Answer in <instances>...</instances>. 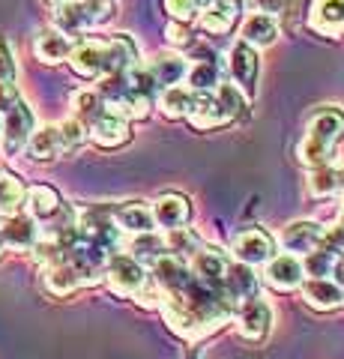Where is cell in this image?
Instances as JSON below:
<instances>
[{
    "instance_id": "5b68a950",
    "label": "cell",
    "mask_w": 344,
    "mask_h": 359,
    "mask_svg": "<svg viewBox=\"0 0 344 359\" xmlns=\"http://www.w3.org/2000/svg\"><path fill=\"white\" fill-rule=\"evenodd\" d=\"M105 285L111 287V294L117 297H135L138 290L147 285V266L138 264L129 255H111V261L102 269Z\"/></svg>"
},
{
    "instance_id": "8d00e7d4",
    "label": "cell",
    "mask_w": 344,
    "mask_h": 359,
    "mask_svg": "<svg viewBox=\"0 0 344 359\" xmlns=\"http://www.w3.org/2000/svg\"><path fill=\"white\" fill-rule=\"evenodd\" d=\"M57 135H60V153H75L87 141V126H81L78 120H63L57 126Z\"/></svg>"
},
{
    "instance_id": "c3c4849f",
    "label": "cell",
    "mask_w": 344,
    "mask_h": 359,
    "mask_svg": "<svg viewBox=\"0 0 344 359\" xmlns=\"http://www.w3.org/2000/svg\"><path fill=\"white\" fill-rule=\"evenodd\" d=\"M51 4H57V6H60V4H66V0H51Z\"/></svg>"
},
{
    "instance_id": "b9f144b4",
    "label": "cell",
    "mask_w": 344,
    "mask_h": 359,
    "mask_svg": "<svg viewBox=\"0 0 344 359\" xmlns=\"http://www.w3.org/2000/svg\"><path fill=\"white\" fill-rule=\"evenodd\" d=\"M252 4L258 6V13H261V15L275 18V15H282V13H284L287 0H252Z\"/></svg>"
},
{
    "instance_id": "9c48e42d",
    "label": "cell",
    "mask_w": 344,
    "mask_h": 359,
    "mask_svg": "<svg viewBox=\"0 0 344 359\" xmlns=\"http://www.w3.org/2000/svg\"><path fill=\"white\" fill-rule=\"evenodd\" d=\"M275 255V240L266 233L263 228H242L237 237H234V257L237 264H246V266H263L270 257Z\"/></svg>"
},
{
    "instance_id": "4dcf8cb0",
    "label": "cell",
    "mask_w": 344,
    "mask_h": 359,
    "mask_svg": "<svg viewBox=\"0 0 344 359\" xmlns=\"http://www.w3.org/2000/svg\"><path fill=\"white\" fill-rule=\"evenodd\" d=\"M126 255L135 257L138 264H153L156 257L168 255V252H165V240L156 231H150V233H135V237L126 243Z\"/></svg>"
},
{
    "instance_id": "ba28073f",
    "label": "cell",
    "mask_w": 344,
    "mask_h": 359,
    "mask_svg": "<svg viewBox=\"0 0 344 359\" xmlns=\"http://www.w3.org/2000/svg\"><path fill=\"white\" fill-rule=\"evenodd\" d=\"M228 72L234 78V87L240 90L246 99H254V90H258V51L249 48L246 42H234L228 51Z\"/></svg>"
},
{
    "instance_id": "cb8c5ba5",
    "label": "cell",
    "mask_w": 344,
    "mask_h": 359,
    "mask_svg": "<svg viewBox=\"0 0 344 359\" xmlns=\"http://www.w3.org/2000/svg\"><path fill=\"white\" fill-rule=\"evenodd\" d=\"M33 51H36V57L42 63H48V66H57L63 63L66 57H69V51H72V42L69 36H63L60 30H42L36 42H33Z\"/></svg>"
},
{
    "instance_id": "2e32d148",
    "label": "cell",
    "mask_w": 344,
    "mask_h": 359,
    "mask_svg": "<svg viewBox=\"0 0 344 359\" xmlns=\"http://www.w3.org/2000/svg\"><path fill=\"white\" fill-rule=\"evenodd\" d=\"M320 243H324V228H320L317 222H312V219H296L282 231V245L294 257L296 255L305 257L308 252H315Z\"/></svg>"
},
{
    "instance_id": "f1b7e54d",
    "label": "cell",
    "mask_w": 344,
    "mask_h": 359,
    "mask_svg": "<svg viewBox=\"0 0 344 359\" xmlns=\"http://www.w3.org/2000/svg\"><path fill=\"white\" fill-rule=\"evenodd\" d=\"M219 84L221 81H219V63L216 60H195L186 69V87L192 90L195 96L209 93V90H216Z\"/></svg>"
},
{
    "instance_id": "277c9868",
    "label": "cell",
    "mask_w": 344,
    "mask_h": 359,
    "mask_svg": "<svg viewBox=\"0 0 344 359\" xmlns=\"http://www.w3.org/2000/svg\"><path fill=\"white\" fill-rule=\"evenodd\" d=\"M111 15H114L111 0H66L54 9V30H60L63 36H72V33H84L102 25Z\"/></svg>"
},
{
    "instance_id": "52a82bcc",
    "label": "cell",
    "mask_w": 344,
    "mask_h": 359,
    "mask_svg": "<svg viewBox=\"0 0 344 359\" xmlns=\"http://www.w3.org/2000/svg\"><path fill=\"white\" fill-rule=\"evenodd\" d=\"M147 278L162 290L165 297L180 294V290H186L188 285L195 282V276H192V269H188V264L183 261V257H177V255H162V257H156V261L150 264Z\"/></svg>"
},
{
    "instance_id": "ee69618b",
    "label": "cell",
    "mask_w": 344,
    "mask_h": 359,
    "mask_svg": "<svg viewBox=\"0 0 344 359\" xmlns=\"http://www.w3.org/2000/svg\"><path fill=\"white\" fill-rule=\"evenodd\" d=\"M336 174H338V192H344V168H338Z\"/></svg>"
},
{
    "instance_id": "8fae6325",
    "label": "cell",
    "mask_w": 344,
    "mask_h": 359,
    "mask_svg": "<svg viewBox=\"0 0 344 359\" xmlns=\"http://www.w3.org/2000/svg\"><path fill=\"white\" fill-rule=\"evenodd\" d=\"M263 282L279 294H294L303 287L305 273H303V261L294 255H273L263 264Z\"/></svg>"
},
{
    "instance_id": "ac0fdd59",
    "label": "cell",
    "mask_w": 344,
    "mask_h": 359,
    "mask_svg": "<svg viewBox=\"0 0 344 359\" xmlns=\"http://www.w3.org/2000/svg\"><path fill=\"white\" fill-rule=\"evenodd\" d=\"M87 135H90V141L96 144V147H102V150H117L132 138L129 123L114 117V114H108V111L96 123L87 126Z\"/></svg>"
},
{
    "instance_id": "83f0119b",
    "label": "cell",
    "mask_w": 344,
    "mask_h": 359,
    "mask_svg": "<svg viewBox=\"0 0 344 359\" xmlns=\"http://www.w3.org/2000/svg\"><path fill=\"white\" fill-rule=\"evenodd\" d=\"M27 153H30V159H36V162H48V159H57V156H63V153H60L57 126L33 129L30 141H27Z\"/></svg>"
},
{
    "instance_id": "e0dca14e",
    "label": "cell",
    "mask_w": 344,
    "mask_h": 359,
    "mask_svg": "<svg viewBox=\"0 0 344 359\" xmlns=\"http://www.w3.org/2000/svg\"><path fill=\"white\" fill-rule=\"evenodd\" d=\"M308 27L320 36H341L344 33V0H312Z\"/></svg>"
},
{
    "instance_id": "f546056e",
    "label": "cell",
    "mask_w": 344,
    "mask_h": 359,
    "mask_svg": "<svg viewBox=\"0 0 344 359\" xmlns=\"http://www.w3.org/2000/svg\"><path fill=\"white\" fill-rule=\"evenodd\" d=\"M25 198H27L25 183H21L15 174L0 171V216L21 212V207H25Z\"/></svg>"
},
{
    "instance_id": "60d3db41",
    "label": "cell",
    "mask_w": 344,
    "mask_h": 359,
    "mask_svg": "<svg viewBox=\"0 0 344 359\" xmlns=\"http://www.w3.org/2000/svg\"><path fill=\"white\" fill-rule=\"evenodd\" d=\"M15 102H18V90H15V84L0 81V117H4L6 111H13Z\"/></svg>"
},
{
    "instance_id": "7402d4cb",
    "label": "cell",
    "mask_w": 344,
    "mask_h": 359,
    "mask_svg": "<svg viewBox=\"0 0 344 359\" xmlns=\"http://www.w3.org/2000/svg\"><path fill=\"white\" fill-rule=\"evenodd\" d=\"M279 39V21L270 18V15H261V13H252L246 21H242V30H240V42H246L249 48H270V45Z\"/></svg>"
},
{
    "instance_id": "e575fe53",
    "label": "cell",
    "mask_w": 344,
    "mask_h": 359,
    "mask_svg": "<svg viewBox=\"0 0 344 359\" xmlns=\"http://www.w3.org/2000/svg\"><path fill=\"white\" fill-rule=\"evenodd\" d=\"M165 252L168 255H177V257H183V255H195L198 249H201V240H198V233L195 231H188V228H174V231H165Z\"/></svg>"
},
{
    "instance_id": "4fadbf2b",
    "label": "cell",
    "mask_w": 344,
    "mask_h": 359,
    "mask_svg": "<svg viewBox=\"0 0 344 359\" xmlns=\"http://www.w3.org/2000/svg\"><path fill=\"white\" fill-rule=\"evenodd\" d=\"M228 266H231V257L221 249H216V245H201V249L192 255V264H188L192 276L207 287H221Z\"/></svg>"
},
{
    "instance_id": "681fc988",
    "label": "cell",
    "mask_w": 344,
    "mask_h": 359,
    "mask_svg": "<svg viewBox=\"0 0 344 359\" xmlns=\"http://www.w3.org/2000/svg\"><path fill=\"white\" fill-rule=\"evenodd\" d=\"M0 126H4V117H0Z\"/></svg>"
},
{
    "instance_id": "ffe728a7",
    "label": "cell",
    "mask_w": 344,
    "mask_h": 359,
    "mask_svg": "<svg viewBox=\"0 0 344 359\" xmlns=\"http://www.w3.org/2000/svg\"><path fill=\"white\" fill-rule=\"evenodd\" d=\"M42 285H46V290H48L51 297H69L78 287H87L84 276L69 261H60V264L46 266V273H42Z\"/></svg>"
},
{
    "instance_id": "d6986e66",
    "label": "cell",
    "mask_w": 344,
    "mask_h": 359,
    "mask_svg": "<svg viewBox=\"0 0 344 359\" xmlns=\"http://www.w3.org/2000/svg\"><path fill=\"white\" fill-rule=\"evenodd\" d=\"M299 290H303L305 306H312L315 311H336L344 302V290L332 278H305Z\"/></svg>"
},
{
    "instance_id": "ab89813d",
    "label": "cell",
    "mask_w": 344,
    "mask_h": 359,
    "mask_svg": "<svg viewBox=\"0 0 344 359\" xmlns=\"http://www.w3.org/2000/svg\"><path fill=\"white\" fill-rule=\"evenodd\" d=\"M0 81H6V84L15 81V60L4 39H0Z\"/></svg>"
},
{
    "instance_id": "7bdbcfd3",
    "label": "cell",
    "mask_w": 344,
    "mask_h": 359,
    "mask_svg": "<svg viewBox=\"0 0 344 359\" xmlns=\"http://www.w3.org/2000/svg\"><path fill=\"white\" fill-rule=\"evenodd\" d=\"M329 278L344 290V255H338V261H336V266H332V276Z\"/></svg>"
},
{
    "instance_id": "7dc6e473",
    "label": "cell",
    "mask_w": 344,
    "mask_h": 359,
    "mask_svg": "<svg viewBox=\"0 0 344 359\" xmlns=\"http://www.w3.org/2000/svg\"><path fill=\"white\" fill-rule=\"evenodd\" d=\"M198 4H201V9H204V6H207V4H209V0H198Z\"/></svg>"
},
{
    "instance_id": "f6af8a7d",
    "label": "cell",
    "mask_w": 344,
    "mask_h": 359,
    "mask_svg": "<svg viewBox=\"0 0 344 359\" xmlns=\"http://www.w3.org/2000/svg\"><path fill=\"white\" fill-rule=\"evenodd\" d=\"M338 231H344V204H341V210H338Z\"/></svg>"
},
{
    "instance_id": "4316f807",
    "label": "cell",
    "mask_w": 344,
    "mask_h": 359,
    "mask_svg": "<svg viewBox=\"0 0 344 359\" xmlns=\"http://www.w3.org/2000/svg\"><path fill=\"white\" fill-rule=\"evenodd\" d=\"M147 69L153 75V81L159 84V90H165V87H174V84L183 81L188 63L183 57H177V54H159L156 60L147 63Z\"/></svg>"
},
{
    "instance_id": "bcb514c9",
    "label": "cell",
    "mask_w": 344,
    "mask_h": 359,
    "mask_svg": "<svg viewBox=\"0 0 344 359\" xmlns=\"http://www.w3.org/2000/svg\"><path fill=\"white\" fill-rule=\"evenodd\" d=\"M4 252H6V243H4V233H0V257H4Z\"/></svg>"
},
{
    "instance_id": "9a60e30c",
    "label": "cell",
    "mask_w": 344,
    "mask_h": 359,
    "mask_svg": "<svg viewBox=\"0 0 344 359\" xmlns=\"http://www.w3.org/2000/svg\"><path fill=\"white\" fill-rule=\"evenodd\" d=\"M153 222L165 231H174V228H186L188 219H192V201L180 192H165L153 201Z\"/></svg>"
},
{
    "instance_id": "1f68e13d",
    "label": "cell",
    "mask_w": 344,
    "mask_h": 359,
    "mask_svg": "<svg viewBox=\"0 0 344 359\" xmlns=\"http://www.w3.org/2000/svg\"><path fill=\"white\" fill-rule=\"evenodd\" d=\"M153 105H156V102H150V99H144V96H138V93H132V90H126V93L120 96L117 102L105 105V111L129 123V120H144V117H150Z\"/></svg>"
},
{
    "instance_id": "5bb4252c",
    "label": "cell",
    "mask_w": 344,
    "mask_h": 359,
    "mask_svg": "<svg viewBox=\"0 0 344 359\" xmlns=\"http://www.w3.org/2000/svg\"><path fill=\"white\" fill-rule=\"evenodd\" d=\"M0 233H4L6 249H15V252H33V245H36L39 237H42L39 222L30 219L27 212L4 216V222H0Z\"/></svg>"
},
{
    "instance_id": "44dd1931",
    "label": "cell",
    "mask_w": 344,
    "mask_h": 359,
    "mask_svg": "<svg viewBox=\"0 0 344 359\" xmlns=\"http://www.w3.org/2000/svg\"><path fill=\"white\" fill-rule=\"evenodd\" d=\"M114 224L117 231H126V233H150L156 231V222H153V212L144 201H126V204L114 207Z\"/></svg>"
},
{
    "instance_id": "8992f818",
    "label": "cell",
    "mask_w": 344,
    "mask_h": 359,
    "mask_svg": "<svg viewBox=\"0 0 344 359\" xmlns=\"http://www.w3.org/2000/svg\"><path fill=\"white\" fill-rule=\"evenodd\" d=\"M234 323H237V335L249 344H261L273 330V311L261 297L242 299L234 309Z\"/></svg>"
},
{
    "instance_id": "484cf974",
    "label": "cell",
    "mask_w": 344,
    "mask_h": 359,
    "mask_svg": "<svg viewBox=\"0 0 344 359\" xmlns=\"http://www.w3.org/2000/svg\"><path fill=\"white\" fill-rule=\"evenodd\" d=\"M25 207H27V216L30 219L48 222V219H54L60 212L63 201H60V195L54 192L51 186H33L30 192H27V198H25Z\"/></svg>"
},
{
    "instance_id": "836d02e7",
    "label": "cell",
    "mask_w": 344,
    "mask_h": 359,
    "mask_svg": "<svg viewBox=\"0 0 344 359\" xmlns=\"http://www.w3.org/2000/svg\"><path fill=\"white\" fill-rule=\"evenodd\" d=\"M72 111L81 126H90V123H96L105 114V102L96 90H78V93L72 96Z\"/></svg>"
},
{
    "instance_id": "603a6c76",
    "label": "cell",
    "mask_w": 344,
    "mask_h": 359,
    "mask_svg": "<svg viewBox=\"0 0 344 359\" xmlns=\"http://www.w3.org/2000/svg\"><path fill=\"white\" fill-rule=\"evenodd\" d=\"M225 294L234 299V302H242V299H252L258 297V287H261V278L254 276V269L246 266V264H231L228 273H225Z\"/></svg>"
},
{
    "instance_id": "d590c367",
    "label": "cell",
    "mask_w": 344,
    "mask_h": 359,
    "mask_svg": "<svg viewBox=\"0 0 344 359\" xmlns=\"http://www.w3.org/2000/svg\"><path fill=\"white\" fill-rule=\"evenodd\" d=\"M336 192H338V174H336L332 165L315 168V171L308 174V195L312 198H329Z\"/></svg>"
},
{
    "instance_id": "74e56055",
    "label": "cell",
    "mask_w": 344,
    "mask_h": 359,
    "mask_svg": "<svg viewBox=\"0 0 344 359\" xmlns=\"http://www.w3.org/2000/svg\"><path fill=\"white\" fill-rule=\"evenodd\" d=\"M165 13L171 15V21H180V25H188L201 15V4L198 0H162Z\"/></svg>"
},
{
    "instance_id": "7a4b0ae2",
    "label": "cell",
    "mask_w": 344,
    "mask_h": 359,
    "mask_svg": "<svg viewBox=\"0 0 344 359\" xmlns=\"http://www.w3.org/2000/svg\"><path fill=\"white\" fill-rule=\"evenodd\" d=\"M344 138V111L324 105L308 114L305 120V135L296 147V159L299 165H305L308 171L315 168H326L336 156V147Z\"/></svg>"
},
{
    "instance_id": "3957f363",
    "label": "cell",
    "mask_w": 344,
    "mask_h": 359,
    "mask_svg": "<svg viewBox=\"0 0 344 359\" xmlns=\"http://www.w3.org/2000/svg\"><path fill=\"white\" fill-rule=\"evenodd\" d=\"M242 108H246V96L240 93L234 84H219L216 90H209V93H201L195 96L192 102V111H188V123H192L195 129H219V126H228V123H234Z\"/></svg>"
},
{
    "instance_id": "6da1fadb",
    "label": "cell",
    "mask_w": 344,
    "mask_h": 359,
    "mask_svg": "<svg viewBox=\"0 0 344 359\" xmlns=\"http://www.w3.org/2000/svg\"><path fill=\"white\" fill-rule=\"evenodd\" d=\"M69 66L81 78H105L117 72H129L138 63V45L126 33H114L111 39H84L72 45Z\"/></svg>"
},
{
    "instance_id": "f907efd6",
    "label": "cell",
    "mask_w": 344,
    "mask_h": 359,
    "mask_svg": "<svg viewBox=\"0 0 344 359\" xmlns=\"http://www.w3.org/2000/svg\"><path fill=\"white\" fill-rule=\"evenodd\" d=\"M341 306H344V302H341Z\"/></svg>"
},
{
    "instance_id": "f35d334b",
    "label": "cell",
    "mask_w": 344,
    "mask_h": 359,
    "mask_svg": "<svg viewBox=\"0 0 344 359\" xmlns=\"http://www.w3.org/2000/svg\"><path fill=\"white\" fill-rule=\"evenodd\" d=\"M168 42L174 45V48H188L192 45V30H188V25H180V21H171L168 25Z\"/></svg>"
},
{
    "instance_id": "30bf717a",
    "label": "cell",
    "mask_w": 344,
    "mask_h": 359,
    "mask_svg": "<svg viewBox=\"0 0 344 359\" xmlns=\"http://www.w3.org/2000/svg\"><path fill=\"white\" fill-rule=\"evenodd\" d=\"M30 135H33V111L18 99L15 108L4 114V126H0V144H4V153L18 156L27 147Z\"/></svg>"
},
{
    "instance_id": "7c38bea8",
    "label": "cell",
    "mask_w": 344,
    "mask_h": 359,
    "mask_svg": "<svg viewBox=\"0 0 344 359\" xmlns=\"http://www.w3.org/2000/svg\"><path fill=\"white\" fill-rule=\"evenodd\" d=\"M252 0H209V4L201 9V15H198V25H201L207 33H231L234 25L240 21V15L246 13V6Z\"/></svg>"
},
{
    "instance_id": "d4e9b609",
    "label": "cell",
    "mask_w": 344,
    "mask_h": 359,
    "mask_svg": "<svg viewBox=\"0 0 344 359\" xmlns=\"http://www.w3.org/2000/svg\"><path fill=\"white\" fill-rule=\"evenodd\" d=\"M156 102H159L162 117H168V120H183V117H188V111H192L195 93H192V90H188L186 84H174V87L159 90Z\"/></svg>"
},
{
    "instance_id": "d6a6232c",
    "label": "cell",
    "mask_w": 344,
    "mask_h": 359,
    "mask_svg": "<svg viewBox=\"0 0 344 359\" xmlns=\"http://www.w3.org/2000/svg\"><path fill=\"white\" fill-rule=\"evenodd\" d=\"M338 255L341 252L329 249L326 243H320L315 252H308L303 257V273H305V278H329L332 276V266H336V261H338Z\"/></svg>"
}]
</instances>
